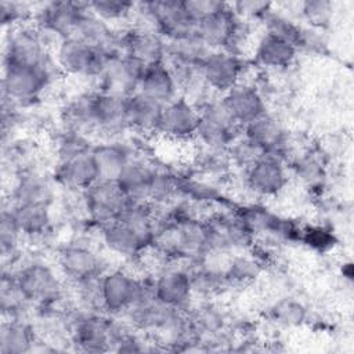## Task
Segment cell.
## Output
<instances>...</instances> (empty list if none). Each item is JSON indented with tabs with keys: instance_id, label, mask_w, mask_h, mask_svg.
Listing matches in <instances>:
<instances>
[{
	"instance_id": "1",
	"label": "cell",
	"mask_w": 354,
	"mask_h": 354,
	"mask_svg": "<svg viewBox=\"0 0 354 354\" xmlns=\"http://www.w3.org/2000/svg\"><path fill=\"white\" fill-rule=\"evenodd\" d=\"M153 274L140 277L126 268L106 270L101 275L102 310L108 315H124L144 297L153 296Z\"/></svg>"
},
{
	"instance_id": "2",
	"label": "cell",
	"mask_w": 354,
	"mask_h": 354,
	"mask_svg": "<svg viewBox=\"0 0 354 354\" xmlns=\"http://www.w3.org/2000/svg\"><path fill=\"white\" fill-rule=\"evenodd\" d=\"M14 275L15 283L33 307L55 306L64 299V283L53 267L40 260H25L14 267H4Z\"/></svg>"
},
{
	"instance_id": "3",
	"label": "cell",
	"mask_w": 354,
	"mask_h": 354,
	"mask_svg": "<svg viewBox=\"0 0 354 354\" xmlns=\"http://www.w3.org/2000/svg\"><path fill=\"white\" fill-rule=\"evenodd\" d=\"M55 69V62L44 66L3 65V102L19 109L32 105L51 84Z\"/></svg>"
},
{
	"instance_id": "4",
	"label": "cell",
	"mask_w": 354,
	"mask_h": 354,
	"mask_svg": "<svg viewBox=\"0 0 354 354\" xmlns=\"http://www.w3.org/2000/svg\"><path fill=\"white\" fill-rule=\"evenodd\" d=\"M3 65L44 66L54 62L48 53L50 37L32 22L6 29Z\"/></svg>"
},
{
	"instance_id": "5",
	"label": "cell",
	"mask_w": 354,
	"mask_h": 354,
	"mask_svg": "<svg viewBox=\"0 0 354 354\" xmlns=\"http://www.w3.org/2000/svg\"><path fill=\"white\" fill-rule=\"evenodd\" d=\"M109 57L111 54H106L77 37L57 41L53 55L58 72L75 77L91 79L93 82L101 75Z\"/></svg>"
},
{
	"instance_id": "6",
	"label": "cell",
	"mask_w": 354,
	"mask_h": 354,
	"mask_svg": "<svg viewBox=\"0 0 354 354\" xmlns=\"http://www.w3.org/2000/svg\"><path fill=\"white\" fill-rule=\"evenodd\" d=\"M196 140L199 144L216 149H227L241 134L242 127L232 119L221 95H212L199 106Z\"/></svg>"
},
{
	"instance_id": "7",
	"label": "cell",
	"mask_w": 354,
	"mask_h": 354,
	"mask_svg": "<svg viewBox=\"0 0 354 354\" xmlns=\"http://www.w3.org/2000/svg\"><path fill=\"white\" fill-rule=\"evenodd\" d=\"M115 324L100 311H82L69 318L68 337L71 344L83 353H102L112 350Z\"/></svg>"
},
{
	"instance_id": "8",
	"label": "cell",
	"mask_w": 354,
	"mask_h": 354,
	"mask_svg": "<svg viewBox=\"0 0 354 354\" xmlns=\"http://www.w3.org/2000/svg\"><path fill=\"white\" fill-rule=\"evenodd\" d=\"M87 10V1L40 3L35 7L32 24L57 43L64 39L75 37L79 24Z\"/></svg>"
},
{
	"instance_id": "9",
	"label": "cell",
	"mask_w": 354,
	"mask_h": 354,
	"mask_svg": "<svg viewBox=\"0 0 354 354\" xmlns=\"http://www.w3.org/2000/svg\"><path fill=\"white\" fill-rule=\"evenodd\" d=\"M129 202L116 180L100 178L82 192V207L87 220L100 230L116 220Z\"/></svg>"
},
{
	"instance_id": "10",
	"label": "cell",
	"mask_w": 354,
	"mask_h": 354,
	"mask_svg": "<svg viewBox=\"0 0 354 354\" xmlns=\"http://www.w3.org/2000/svg\"><path fill=\"white\" fill-rule=\"evenodd\" d=\"M145 64L130 54L111 55L101 72L94 80L95 91L131 95L138 91V84L145 71Z\"/></svg>"
},
{
	"instance_id": "11",
	"label": "cell",
	"mask_w": 354,
	"mask_h": 354,
	"mask_svg": "<svg viewBox=\"0 0 354 354\" xmlns=\"http://www.w3.org/2000/svg\"><path fill=\"white\" fill-rule=\"evenodd\" d=\"M153 28L166 41L196 35L198 21L180 0H155L142 3Z\"/></svg>"
},
{
	"instance_id": "12",
	"label": "cell",
	"mask_w": 354,
	"mask_h": 354,
	"mask_svg": "<svg viewBox=\"0 0 354 354\" xmlns=\"http://www.w3.org/2000/svg\"><path fill=\"white\" fill-rule=\"evenodd\" d=\"M243 59L227 50H213L202 62V82L214 94L223 95L243 80Z\"/></svg>"
},
{
	"instance_id": "13",
	"label": "cell",
	"mask_w": 354,
	"mask_h": 354,
	"mask_svg": "<svg viewBox=\"0 0 354 354\" xmlns=\"http://www.w3.org/2000/svg\"><path fill=\"white\" fill-rule=\"evenodd\" d=\"M58 268L73 285L90 278L101 277L106 268L98 252L87 243H66L58 252Z\"/></svg>"
},
{
	"instance_id": "14",
	"label": "cell",
	"mask_w": 354,
	"mask_h": 354,
	"mask_svg": "<svg viewBox=\"0 0 354 354\" xmlns=\"http://www.w3.org/2000/svg\"><path fill=\"white\" fill-rule=\"evenodd\" d=\"M199 109L184 95L163 105L158 134L171 141H191L196 138Z\"/></svg>"
},
{
	"instance_id": "15",
	"label": "cell",
	"mask_w": 354,
	"mask_h": 354,
	"mask_svg": "<svg viewBox=\"0 0 354 354\" xmlns=\"http://www.w3.org/2000/svg\"><path fill=\"white\" fill-rule=\"evenodd\" d=\"M242 136L263 151L288 162V136L281 120L270 112H264L242 127Z\"/></svg>"
},
{
	"instance_id": "16",
	"label": "cell",
	"mask_w": 354,
	"mask_h": 354,
	"mask_svg": "<svg viewBox=\"0 0 354 354\" xmlns=\"http://www.w3.org/2000/svg\"><path fill=\"white\" fill-rule=\"evenodd\" d=\"M189 270L184 266L166 264L153 277V296L166 306L187 310L194 296Z\"/></svg>"
},
{
	"instance_id": "17",
	"label": "cell",
	"mask_w": 354,
	"mask_h": 354,
	"mask_svg": "<svg viewBox=\"0 0 354 354\" xmlns=\"http://www.w3.org/2000/svg\"><path fill=\"white\" fill-rule=\"evenodd\" d=\"M245 184L257 196L278 195L288 184L286 162L272 155H263L245 170Z\"/></svg>"
},
{
	"instance_id": "18",
	"label": "cell",
	"mask_w": 354,
	"mask_h": 354,
	"mask_svg": "<svg viewBox=\"0 0 354 354\" xmlns=\"http://www.w3.org/2000/svg\"><path fill=\"white\" fill-rule=\"evenodd\" d=\"M55 201V180L40 169L26 170L15 176L10 191L11 205H44Z\"/></svg>"
},
{
	"instance_id": "19",
	"label": "cell",
	"mask_w": 354,
	"mask_h": 354,
	"mask_svg": "<svg viewBox=\"0 0 354 354\" xmlns=\"http://www.w3.org/2000/svg\"><path fill=\"white\" fill-rule=\"evenodd\" d=\"M239 18L230 3L198 21L196 36L210 50H227L238 28Z\"/></svg>"
},
{
	"instance_id": "20",
	"label": "cell",
	"mask_w": 354,
	"mask_h": 354,
	"mask_svg": "<svg viewBox=\"0 0 354 354\" xmlns=\"http://www.w3.org/2000/svg\"><path fill=\"white\" fill-rule=\"evenodd\" d=\"M102 245L124 260L137 261L149 248L151 241L120 220H113L100 230Z\"/></svg>"
},
{
	"instance_id": "21",
	"label": "cell",
	"mask_w": 354,
	"mask_h": 354,
	"mask_svg": "<svg viewBox=\"0 0 354 354\" xmlns=\"http://www.w3.org/2000/svg\"><path fill=\"white\" fill-rule=\"evenodd\" d=\"M122 53L130 54L145 65L165 61L166 58V40L155 29L127 26L120 32Z\"/></svg>"
},
{
	"instance_id": "22",
	"label": "cell",
	"mask_w": 354,
	"mask_h": 354,
	"mask_svg": "<svg viewBox=\"0 0 354 354\" xmlns=\"http://www.w3.org/2000/svg\"><path fill=\"white\" fill-rule=\"evenodd\" d=\"M126 95L93 91V115L98 133L116 136L129 130Z\"/></svg>"
},
{
	"instance_id": "23",
	"label": "cell",
	"mask_w": 354,
	"mask_h": 354,
	"mask_svg": "<svg viewBox=\"0 0 354 354\" xmlns=\"http://www.w3.org/2000/svg\"><path fill=\"white\" fill-rule=\"evenodd\" d=\"M221 100L232 119L241 127L267 112L263 94L253 83L246 80H241L230 91L223 94Z\"/></svg>"
},
{
	"instance_id": "24",
	"label": "cell",
	"mask_w": 354,
	"mask_h": 354,
	"mask_svg": "<svg viewBox=\"0 0 354 354\" xmlns=\"http://www.w3.org/2000/svg\"><path fill=\"white\" fill-rule=\"evenodd\" d=\"M53 177L57 184L77 192H83L101 178L91 151L55 162Z\"/></svg>"
},
{
	"instance_id": "25",
	"label": "cell",
	"mask_w": 354,
	"mask_h": 354,
	"mask_svg": "<svg viewBox=\"0 0 354 354\" xmlns=\"http://www.w3.org/2000/svg\"><path fill=\"white\" fill-rule=\"evenodd\" d=\"M138 93L166 105L181 95L180 88L165 61L153 62L145 66L138 84Z\"/></svg>"
},
{
	"instance_id": "26",
	"label": "cell",
	"mask_w": 354,
	"mask_h": 354,
	"mask_svg": "<svg viewBox=\"0 0 354 354\" xmlns=\"http://www.w3.org/2000/svg\"><path fill=\"white\" fill-rule=\"evenodd\" d=\"M155 165L133 156L120 176L116 178L119 187L131 202H149L151 184Z\"/></svg>"
},
{
	"instance_id": "27",
	"label": "cell",
	"mask_w": 354,
	"mask_h": 354,
	"mask_svg": "<svg viewBox=\"0 0 354 354\" xmlns=\"http://www.w3.org/2000/svg\"><path fill=\"white\" fill-rule=\"evenodd\" d=\"M163 105L149 97L134 93L127 98V124L129 130L142 136L158 134Z\"/></svg>"
},
{
	"instance_id": "28",
	"label": "cell",
	"mask_w": 354,
	"mask_h": 354,
	"mask_svg": "<svg viewBox=\"0 0 354 354\" xmlns=\"http://www.w3.org/2000/svg\"><path fill=\"white\" fill-rule=\"evenodd\" d=\"M37 332L28 318H3L0 328V353L22 354L33 351Z\"/></svg>"
},
{
	"instance_id": "29",
	"label": "cell",
	"mask_w": 354,
	"mask_h": 354,
	"mask_svg": "<svg viewBox=\"0 0 354 354\" xmlns=\"http://www.w3.org/2000/svg\"><path fill=\"white\" fill-rule=\"evenodd\" d=\"M297 47L288 40L264 32L254 47V61L268 69H285L293 64Z\"/></svg>"
},
{
	"instance_id": "30",
	"label": "cell",
	"mask_w": 354,
	"mask_h": 354,
	"mask_svg": "<svg viewBox=\"0 0 354 354\" xmlns=\"http://www.w3.org/2000/svg\"><path fill=\"white\" fill-rule=\"evenodd\" d=\"M91 155L97 165L100 177L108 180H116L134 156L126 144L115 140L93 145Z\"/></svg>"
},
{
	"instance_id": "31",
	"label": "cell",
	"mask_w": 354,
	"mask_h": 354,
	"mask_svg": "<svg viewBox=\"0 0 354 354\" xmlns=\"http://www.w3.org/2000/svg\"><path fill=\"white\" fill-rule=\"evenodd\" d=\"M62 129L90 136L97 131L93 115V91L80 93L69 98L61 109Z\"/></svg>"
},
{
	"instance_id": "32",
	"label": "cell",
	"mask_w": 354,
	"mask_h": 354,
	"mask_svg": "<svg viewBox=\"0 0 354 354\" xmlns=\"http://www.w3.org/2000/svg\"><path fill=\"white\" fill-rule=\"evenodd\" d=\"M8 207L24 238H41L50 231V206L8 203Z\"/></svg>"
},
{
	"instance_id": "33",
	"label": "cell",
	"mask_w": 354,
	"mask_h": 354,
	"mask_svg": "<svg viewBox=\"0 0 354 354\" xmlns=\"http://www.w3.org/2000/svg\"><path fill=\"white\" fill-rule=\"evenodd\" d=\"M22 234L8 206H4L0 216V253L3 267H14L19 261Z\"/></svg>"
},
{
	"instance_id": "34",
	"label": "cell",
	"mask_w": 354,
	"mask_h": 354,
	"mask_svg": "<svg viewBox=\"0 0 354 354\" xmlns=\"http://www.w3.org/2000/svg\"><path fill=\"white\" fill-rule=\"evenodd\" d=\"M166 58H176L195 64H202L203 59L210 53V50L203 44V41L196 35L170 40L166 41Z\"/></svg>"
},
{
	"instance_id": "35",
	"label": "cell",
	"mask_w": 354,
	"mask_h": 354,
	"mask_svg": "<svg viewBox=\"0 0 354 354\" xmlns=\"http://www.w3.org/2000/svg\"><path fill=\"white\" fill-rule=\"evenodd\" d=\"M261 22L264 24V32L288 40L289 43L295 44L299 50L303 26L296 24L292 18L271 8Z\"/></svg>"
},
{
	"instance_id": "36",
	"label": "cell",
	"mask_w": 354,
	"mask_h": 354,
	"mask_svg": "<svg viewBox=\"0 0 354 354\" xmlns=\"http://www.w3.org/2000/svg\"><path fill=\"white\" fill-rule=\"evenodd\" d=\"M87 6L91 14L113 26L116 22L129 21L131 18L136 3L122 0H94L87 1Z\"/></svg>"
},
{
	"instance_id": "37",
	"label": "cell",
	"mask_w": 354,
	"mask_h": 354,
	"mask_svg": "<svg viewBox=\"0 0 354 354\" xmlns=\"http://www.w3.org/2000/svg\"><path fill=\"white\" fill-rule=\"evenodd\" d=\"M272 319L282 326H299L307 318V308L300 300L283 297L271 307Z\"/></svg>"
},
{
	"instance_id": "38",
	"label": "cell",
	"mask_w": 354,
	"mask_h": 354,
	"mask_svg": "<svg viewBox=\"0 0 354 354\" xmlns=\"http://www.w3.org/2000/svg\"><path fill=\"white\" fill-rule=\"evenodd\" d=\"M260 272V263L250 256H234L224 268V274L230 285H243L253 281Z\"/></svg>"
},
{
	"instance_id": "39",
	"label": "cell",
	"mask_w": 354,
	"mask_h": 354,
	"mask_svg": "<svg viewBox=\"0 0 354 354\" xmlns=\"http://www.w3.org/2000/svg\"><path fill=\"white\" fill-rule=\"evenodd\" d=\"M91 148H93V144L88 136L62 129V133L55 140L57 162L71 159L80 153L88 152L91 151Z\"/></svg>"
},
{
	"instance_id": "40",
	"label": "cell",
	"mask_w": 354,
	"mask_h": 354,
	"mask_svg": "<svg viewBox=\"0 0 354 354\" xmlns=\"http://www.w3.org/2000/svg\"><path fill=\"white\" fill-rule=\"evenodd\" d=\"M296 177L310 187H315L322 183L325 177V169L322 160L313 152L297 156L293 162Z\"/></svg>"
},
{
	"instance_id": "41",
	"label": "cell",
	"mask_w": 354,
	"mask_h": 354,
	"mask_svg": "<svg viewBox=\"0 0 354 354\" xmlns=\"http://www.w3.org/2000/svg\"><path fill=\"white\" fill-rule=\"evenodd\" d=\"M299 10L311 28L321 29L332 19L333 3L329 0H307L299 4Z\"/></svg>"
},
{
	"instance_id": "42",
	"label": "cell",
	"mask_w": 354,
	"mask_h": 354,
	"mask_svg": "<svg viewBox=\"0 0 354 354\" xmlns=\"http://www.w3.org/2000/svg\"><path fill=\"white\" fill-rule=\"evenodd\" d=\"M227 153L231 166L235 165L243 170H246L250 165H253L257 159H260L264 155L261 149L253 145L242 134L227 148Z\"/></svg>"
},
{
	"instance_id": "43",
	"label": "cell",
	"mask_w": 354,
	"mask_h": 354,
	"mask_svg": "<svg viewBox=\"0 0 354 354\" xmlns=\"http://www.w3.org/2000/svg\"><path fill=\"white\" fill-rule=\"evenodd\" d=\"M33 14H35V7L32 8L26 3L6 1V0L0 3V21L4 30L22 24L32 22Z\"/></svg>"
},
{
	"instance_id": "44",
	"label": "cell",
	"mask_w": 354,
	"mask_h": 354,
	"mask_svg": "<svg viewBox=\"0 0 354 354\" xmlns=\"http://www.w3.org/2000/svg\"><path fill=\"white\" fill-rule=\"evenodd\" d=\"M232 11L241 18L248 22H252L253 19L263 21L266 14L272 8L271 3L267 1H236V3H230Z\"/></svg>"
},
{
	"instance_id": "45",
	"label": "cell",
	"mask_w": 354,
	"mask_h": 354,
	"mask_svg": "<svg viewBox=\"0 0 354 354\" xmlns=\"http://www.w3.org/2000/svg\"><path fill=\"white\" fill-rule=\"evenodd\" d=\"M300 239L307 245L311 246L313 249L317 250H328L332 248L335 243V238L330 231L322 228V227H308L306 230H301Z\"/></svg>"
},
{
	"instance_id": "46",
	"label": "cell",
	"mask_w": 354,
	"mask_h": 354,
	"mask_svg": "<svg viewBox=\"0 0 354 354\" xmlns=\"http://www.w3.org/2000/svg\"><path fill=\"white\" fill-rule=\"evenodd\" d=\"M187 10L191 12V15L199 21L202 17L221 8L224 6V1H216V0H184Z\"/></svg>"
}]
</instances>
